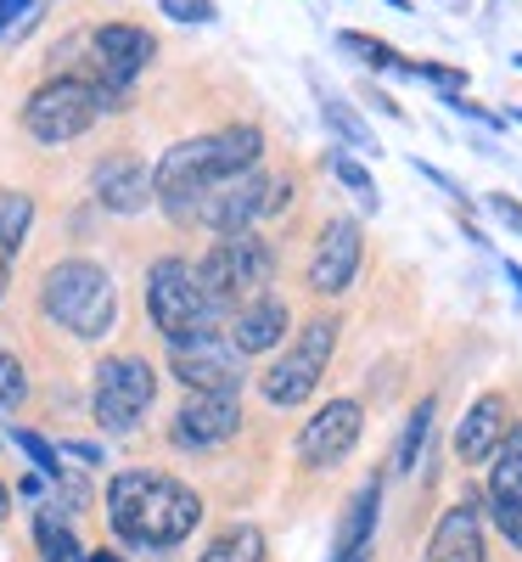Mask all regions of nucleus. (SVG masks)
I'll return each mask as SVG.
<instances>
[{"label":"nucleus","instance_id":"22","mask_svg":"<svg viewBox=\"0 0 522 562\" xmlns=\"http://www.w3.org/2000/svg\"><path fill=\"white\" fill-rule=\"evenodd\" d=\"M29 225H34V198L0 186V265H12L29 243Z\"/></svg>","mask_w":522,"mask_h":562},{"label":"nucleus","instance_id":"7","mask_svg":"<svg viewBox=\"0 0 522 562\" xmlns=\"http://www.w3.org/2000/svg\"><path fill=\"white\" fill-rule=\"evenodd\" d=\"M338 326H343L338 315H315V321L298 326V338L281 349V360L259 378L270 405H304L320 389L326 366H331V349H338Z\"/></svg>","mask_w":522,"mask_h":562},{"label":"nucleus","instance_id":"12","mask_svg":"<svg viewBox=\"0 0 522 562\" xmlns=\"http://www.w3.org/2000/svg\"><path fill=\"white\" fill-rule=\"evenodd\" d=\"M360 428H365V405L360 400H331L320 405L304 434H298V461L304 467H338L354 445H360Z\"/></svg>","mask_w":522,"mask_h":562},{"label":"nucleus","instance_id":"3","mask_svg":"<svg viewBox=\"0 0 522 562\" xmlns=\"http://www.w3.org/2000/svg\"><path fill=\"white\" fill-rule=\"evenodd\" d=\"M39 304L57 326H68L73 338H107L113 321H118V288L97 259L52 265V276H45V288H39Z\"/></svg>","mask_w":522,"mask_h":562},{"label":"nucleus","instance_id":"4","mask_svg":"<svg viewBox=\"0 0 522 562\" xmlns=\"http://www.w3.org/2000/svg\"><path fill=\"white\" fill-rule=\"evenodd\" d=\"M147 315H152V326H158L169 344L219 333V321H225V310L203 293L197 265L192 259H174V254L147 270Z\"/></svg>","mask_w":522,"mask_h":562},{"label":"nucleus","instance_id":"32","mask_svg":"<svg viewBox=\"0 0 522 562\" xmlns=\"http://www.w3.org/2000/svg\"><path fill=\"white\" fill-rule=\"evenodd\" d=\"M489 214H495L506 231H517V237H522V203H517V198H506V192H489Z\"/></svg>","mask_w":522,"mask_h":562},{"label":"nucleus","instance_id":"36","mask_svg":"<svg viewBox=\"0 0 522 562\" xmlns=\"http://www.w3.org/2000/svg\"><path fill=\"white\" fill-rule=\"evenodd\" d=\"M90 562H124V557H113V551H90Z\"/></svg>","mask_w":522,"mask_h":562},{"label":"nucleus","instance_id":"1","mask_svg":"<svg viewBox=\"0 0 522 562\" xmlns=\"http://www.w3.org/2000/svg\"><path fill=\"white\" fill-rule=\"evenodd\" d=\"M107 524L135 551H169L203 524V501L192 484L158 473V467H129L107 484Z\"/></svg>","mask_w":522,"mask_h":562},{"label":"nucleus","instance_id":"23","mask_svg":"<svg viewBox=\"0 0 522 562\" xmlns=\"http://www.w3.org/2000/svg\"><path fill=\"white\" fill-rule=\"evenodd\" d=\"M320 119H326V130L343 140V147H354V153H376V135H371V124L343 102V97H331V90H320Z\"/></svg>","mask_w":522,"mask_h":562},{"label":"nucleus","instance_id":"31","mask_svg":"<svg viewBox=\"0 0 522 562\" xmlns=\"http://www.w3.org/2000/svg\"><path fill=\"white\" fill-rule=\"evenodd\" d=\"M163 12H169V23H214L219 18L214 0H163Z\"/></svg>","mask_w":522,"mask_h":562},{"label":"nucleus","instance_id":"24","mask_svg":"<svg viewBox=\"0 0 522 562\" xmlns=\"http://www.w3.org/2000/svg\"><path fill=\"white\" fill-rule=\"evenodd\" d=\"M197 562H264V535H259L253 524H236V529L214 535Z\"/></svg>","mask_w":522,"mask_h":562},{"label":"nucleus","instance_id":"25","mask_svg":"<svg viewBox=\"0 0 522 562\" xmlns=\"http://www.w3.org/2000/svg\"><path fill=\"white\" fill-rule=\"evenodd\" d=\"M433 411H439V400H421V405L410 411L405 434H399V445H394V467H399V473H410V467H416V456H421L427 434H433Z\"/></svg>","mask_w":522,"mask_h":562},{"label":"nucleus","instance_id":"26","mask_svg":"<svg viewBox=\"0 0 522 562\" xmlns=\"http://www.w3.org/2000/svg\"><path fill=\"white\" fill-rule=\"evenodd\" d=\"M338 45L354 57V63H365V68H399V52L388 40H376V34H360V29H343L338 34Z\"/></svg>","mask_w":522,"mask_h":562},{"label":"nucleus","instance_id":"14","mask_svg":"<svg viewBox=\"0 0 522 562\" xmlns=\"http://www.w3.org/2000/svg\"><path fill=\"white\" fill-rule=\"evenodd\" d=\"M236 428H242V405H236V394H192L174 411L169 439L180 450H214V445L236 439Z\"/></svg>","mask_w":522,"mask_h":562},{"label":"nucleus","instance_id":"10","mask_svg":"<svg viewBox=\"0 0 522 562\" xmlns=\"http://www.w3.org/2000/svg\"><path fill=\"white\" fill-rule=\"evenodd\" d=\"M169 371H174V383H185L192 394H236V389H242V378H248L236 344L219 338V333L169 344Z\"/></svg>","mask_w":522,"mask_h":562},{"label":"nucleus","instance_id":"18","mask_svg":"<svg viewBox=\"0 0 522 562\" xmlns=\"http://www.w3.org/2000/svg\"><path fill=\"white\" fill-rule=\"evenodd\" d=\"M506 428H511V405H506V394H484V400H472V411L461 416V428H455V456H461L466 467L489 461V456H495V445L506 439Z\"/></svg>","mask_w":522,"mask_h":562},{"label":"nucleus","instance_id":"37","mask_svg":"<svg viewBox=\"0 0 522 562\" xmlns=\"http://www.w3.org/2000/svg\"><path fill=\"white\" fill-rule=\"evenodd\" d=\"M506 276L517 281V293H522V265H506Z\"/></svg>","mask_w":522,"mask_h":562},{"label":"nucleus","instance_id":"5","mask_svg":"<svg viewBox=\"0 0 522 562\" xmlns=\"http://www.w3.org/2000/svg\"><path fill=\"white\" fill-rule=\"evenodd\" d=\"M270 276H275V254L264 237H253V231H230V237H214V248L197 259V281L203 293L236 315L242 304L264 299L270 293Z\"/></svg>","mask_w":522,"mask_h":562},{"label":"nucleus","instance_id":"2","mask_svg":"<svg viewBox=\"0 0 522 562\" xmlns=\"http://www.w3.org/2000/svg\"><path fill=\"white\" fill-rule=\"evenodd\" d=\"M259 158H264V130H253V124H225L214 135L174 140V147L158 158V169H152V198L169 214L192 220V209H197V198L208 192V186L253 169Z\"/></svg>","mask_w":522,"mask_h":562},{"label":"nucleus","instance_id":"30","mask_svg":"<svg viewBox=\"0 0 522 562\" xmlns=\"http://www.w3.org/2000/svg\"><path fill=\"white\" fill-rule=\"evenodd\" d=\"M29 400V371L18 355H0V411H18Z\"/></svg>","mask_w":522,"mask_h":562},{"label":"nucleus","instance_id":"33","mask_svg":"<svg viewBox=\"0 0 522 562\" xmlns=\"http://www.w3.org/2000/svg\"><path fill=\"white\" fill-rule=\"evenodd\" d=\"M444 108H455V113H466V119H478V124H489V130H500V119H495L489 108H478V102H466V97H461V90H455V97H444Z\"/></svg>","mask_w":522,"mask_h":562},{"label":"nucleus","instance_id":"20","mask_svg":"<svg viewBox=\"0 0 522 562\" xmlns=\"http://www.w3.org/2000/svg\"><path fill=\"white\" fill-rule=\"evenodd\" d=\"M376 506H383V473H371L349 495L343 524H338V557L331 562H365V546H371V529H376Z\"/></svg>","mask_w":522,"mask_h":562},{"label":"nucleus","instance_id":"39","mask_svg":"<svg viewBox=\"0 0 522 562\" xmlns=\"http://www.w3.org/2000/svg\"><path fill=\"white\" fill-rule=\"evenodd\" d=\"M0 293H7V265H0Z\"/></svg>","mask_w":522,"mask_h":562},{"label":"nucleus","instance_id":"29","mask_svg":"<svg viewBox=\"0 0 522 562\" xmlns=\"http://www.w3.org/2000/svg\"><path fill=\"white\" fill-rule=\"evenodd\" d=\"M394 74H410V79H427V85H439L444 97H455V90H466V74L461 68H450V63H405L399 57V68Z\"/></svg>","mask_w":522,"mask_h":562},{"label":"nucleus","instance_id":"38","mask_svg":"<svg viewBox=\"0 0 522 562\" xmlns=\"http://www.w3.org/2000/svg\"><path fill=\"white\" fill-rule=\"evenodd\" d=\"M7 501H12V490H7V484H0V518H7Z\"/></svg>","mask_w":522,"mask_h":562},{"label":"nucleus","instance_id":"15","mask_svg":"<svg viewBox=\"0 0 522 562\" xmlns=\"http://www.w3.org/2000/svg\"><path fill=\"white\" fill-rule=\"evenodd\" d=\"M90 57H97L113 79L135 85L140 74L152 68L158 40H152V29H140V23H102L97 34H90Z\"/></svg>","mask_w":522,"mask_h":562},{"label":"nucleus","instance_id":"27","mask_svg":"<svg viewBox=\"0 0 522 562\" xmlns=\"http://www.w3.org/2000/svg\"><path fill=\"white\" fill-rule=\"evenodd\" d=\"M331 175H338L343 186H349V192L376 214V203H383V198H376V180H371V169L360 164V158H349V153H331Z\"/></svg>","mask_w":522,"mask_h":562},{"label":"nucleus","instance_id":"16","mask_svg":"<svg viewBox=\"0 0 522 562\" xmlns=\"http://www.w3.org/2000/svg\"><path fill=\"white\" fill-rule=\"evenodd\" d=\"M90 192H97V203L107 214H140L152 203V169L135 153H113V158L97 164V175H90Z\"/></svg>","mask_w":522,"mask_h":562},{"label":"nucleus","instance_id":"11","mask_svg":"<svg viewBox=\"0 0 522 562\" xmlns=\"http://www.w3.org/2000/svg\"><path fill=\"white\" fill-rule=\"evenodd\" d=\"M360 265H365V231H360V220H349V214L326 220L320 243L309 254V288L326 293V299H338V293L354 288Z\"/></svg>","mask_w":522,"mask_h":562},{"label":"nucleus","instance_id":"17","mask_svg":"<svg viewBox=\"0 0 522 562\" xmlns=\"http://www.w3.org/2000/svg\"><path fill=\"white\" fill-rule=\"evenodd\" d=\"M421 562H484V512H478V501L466 495L444 512L433 540H427V551H421Z\"/></svg>","mask_w":522,"mask_h":562},{"label":"nucleus","instance_id":"28","mask_svg":"<svg viewBox=\"0 0 522 562\" xmlns=\"http://www.w3.org/2000/svg\"><path fill=\"white\" fill-rule=\"evenodd\" d=\"M12 439H18V445H23V456H29V461L39 467V479H45V484H63V479H68V473H63V461H57V450L45 445V439H39L34 428H18Z\"/></svg>","mask_w":522,"mask_h":562},{"label":"nucleus","instance_id":"9","mask_svg":"<svg viewBox=\"0 0 522 562\" xmlns=\"http://www.w3.org/2000/svg\"><path fill=\"white\" fill-rule=\"evenodd\" d=\"M158 400V378L140 355H113L97 366V422L107 434H135Z\"/></svg>","mask_w":522,"mask_h":562},{"label":"nucleus","instance_id":"21","mask_svg":"<svg viewBox=\"0 0 522 562\" xmlns=\"http://www.w3.org/2000/svg\"><path fill=\"white\" fill-rule=\"evenodd\" d=\"M34 546H39L45 562H90L84 546H79V535L68 529V512L63 506H45L39 518H34Z\"/></svg>","mask_w":522,"mask_h":562},{"label":"nucleus","instance_id":"34","mask_svg":"<svg viewBox=\"0 0 522 562\" xmlns=\"http://www.w3.org/2000/svg\"><path fill=\"white\" fill-rule=\"evenodd\" d=\"M29 12H34V0H0V34H7V29H18Z\"/></svg>","mask_w":522,"mask_h":562},{"label":"nucleus","instance_id":"13","mask_svg":"<svg viewBox=\"0 0 522 562\" xmlns=\"http://www.w3.org/2000/svg\"><path fill=\"white\" fill-rule=\"evenodd\" d=\"M489 518L522 551V428H506L489 456Z\"/></svg>","mask_w":522,"mask_h":562},{"label":"nucleus","instance_id":"19","mask_svg":"<svg viewBox=\"0 0 522 562\" xmlns=\"http://www.w3.org/2000/svg\"><path fill=\"white\" fill-rule=\"evenodd\" d=\"M287 326H293L287 304H281L275 293H264V299H253V304H242L230 315V344H236V355H264V349H281Z\"/></svg>","mask_w":522,"mask_h":562},{"label":"nucleus","instance_id":"8","mask_svg":"<svg viewBox=\"0 0 522 562\" xmlns=\"http://www.w3.org/2000/svg\"><path fill=\"white\" fill-rule=\"evenodd\" d=\"M97 119H102V102L90 97L79 79H68V74L45 79L34 97L23 102V130L39 140V147H68V140H79Z\"/></svg>","mask_w":522,"mask_h":562},{"label":"nucleus","instance_id":"6","mask_svg":"<svg viewBox=\"0 0 522 562\" xmlns=\"http://www.w3.org/2000/svg\"><path fill=\"white\" fill-rule=\"evenodd\" d=\"M287 203H293V180H270V175L253 164V169H242V175L208 186V192L197 198V209H192V220L208 225L214 237H230V231H253L259 220L281 214Z\"/></svg>","mask_w":522,"mask_h":562},{"label":"nucleus","instance_id":"35","mask_svg":"<svg viewBox=\"0 0 522 562\" xmlns=\"http://www.w3.org/2000/svg\"><path fill=\"white\" fill-rule=\"evenodd\" d=\"M68 456H73L79 467H97V461H102V445H68Z\"/></svg>","mask_w":522,"mask_h":562}]
</instances>
